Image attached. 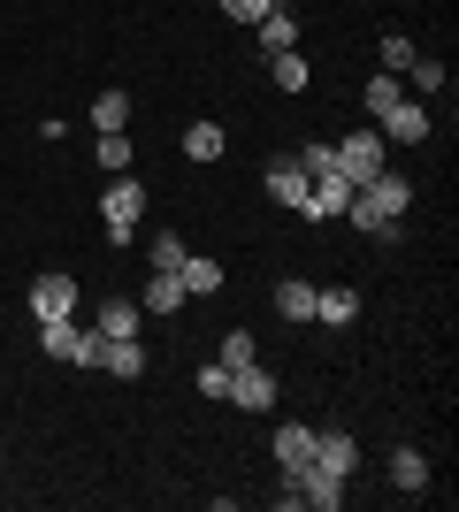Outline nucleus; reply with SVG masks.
I'll return each instance as SVG.
<instances>
[{"label":"nucleus","instance_id":"f257e3e1","mask_svg":"<svg viewBox=\"0 0 459 512\" xmlns=\"http://www.w3.org/2000/svg\"><path fill=\"white\" fill-rule=\"evenodd\" d=\"M138 214H146V184L131 169L100 192V222H108V245H138Z\"/></svg>","mask_w":459,"mask_h":512},{"label":"nucleus","instance_id":"f03ea898","mask_svg":"<svg viewBox=\"0 0 459 512\" xmlns=\"http://www.w3.org/2000/svg\"><path fill=\"white\" fill-rule=\"evenodd\" d=\"M329 146H337V176H345L352 192H360L368 176H383V130H375V123L345 130V138H329Z\"/></svg>","mask_w":459,"mask_h":512},{"label":"nucleus","instance_id":"7ed1b4c3","mask_svg":"<svg viewBox=\"0 0 459 512\" xmlns=\"http://www.w3.org/2000/svg\"><path fill=\"white\" fill-rule=\"evenodd\" d=\"M314 467L352 482V474H360V436H352V428H314Z\"/></svg>","mask_w":459,"mask_h":512},{"label":"nucleus","instance_id":"20e7f679","mask_svg":"<svg viewBox=\"0 0 459 512\" xmlns=\"http://www.w3.org/2000/svg\"><path fill=\"white\" fill-rule=\"evenodd\" d=\"M276 398H284V390H276V375H268L261 360H253V367H230V406H245V413H276Z\"/></svg>","mask_w":459,"mask_h":512},{"label":"nucleus","instance_id":"39448f33","mask_svg":"<svg viewBox=\"0 0 459 512\" xmlns=\"http://www.w3.org/2000/svg\"><path fill=\"white\" fill-rule=\"evenodd\" d=\"M31 314H39V321L77 314V276H69V268H46V276L31 283Z\"/></svg>","mask_w":459,"mask_h":512},{"label":"nucleus","instance_id":"423d86ee","mask_svg":"<svg viewBox=\"0 0 459 512\" xmlns=\"http://www.w3.org/2000/svg\"><path fill=\"white\" fill-rule=\"evenodd\" d=\"M375 130H383L391 146H421V138H429V100H398L391 115H375Z\"/></svg>","mask_w":459,"mask_h":512},{"label":"nucleus","instance_id":"0eeeda50","mask_svg":"<svg viewBox=\"0 0 459 512\" xmlns=\"http://www.w3.org/2000/svg\"><path fill=\"white\" fill-rule=\"evenodd\" d=\"M345 199H352V184H345L337 169H329V176H314V184H306L299 214H306V222H337V214H345Z\"/></svg>","mask_w":459,"mask_h":512},{"label":"nucleus","instance_id":"6e6552de","mask_svg":"<svg viewBox=\"0 0 459 512\" xmlns=\"http://www.w3.org/2000/svg\"><path fill=\"white\" fill-rule=\"evenodd\" d=\"M360 192H368V207H375V214H391V222H406V207H414V184H406V176H398V169L368 176Z\"/></svg>","mask_w":459,"mask_h":512},{"label":"nucleus","instance_id":"1a4fd4ad","mask_svg":"<svg viewBox=\"0 0 459 512\" xmlns=\"http://www.w3.org/2000/svg\"><path fill=\"white\" fill-rule=\"evenodd\" d=\"M291 482H299V505H306V512H337V505H345V482H337V474H322L314 459H306Z\"/></svg>","mask_w":459,"mask_h":512},{"label":"nucleus","instance_id":"9d476101","mask_svg":"<svg viewBox=\"0 0 459 512\" xmlns=\"http://www.w3.org/2000/svg\"><path fill=\"white\" fill-rule=\"evenodd\" d=\"M306 184H314V176H306V169H299V161H291V153H284V161H268V176H261V192H268V199H276V207H291V214H299V199H306Z\"/></svg>","mask_w":459,"mask_h":512},{"label":"nucleus","instance_id":"9b49d317","mask_svg":"<svg viewBox=\"0 0 459 512\" xmlns=\"http://www.w3.org/2000/svg\"><path fill=\"white\" fill-rule=\"evenodd\" d=\"M176 283H184V299H215V291H222V260L215 253H184Z\"/></svg>","mask_w":459,"mask_h":512},{"label":"nucleus","instance_id":"f8f14e48","mask_svg":"<svg viewBox=\"0 0 459 512\" xmlns=\"http://www.w3.org/2000/svg\"><path fill=\"white\" fill-rule=\"evenodd\" d=\"M391 490L398 497H421V490H429V451H414V444L391 451Z\"/></svg>","mask_w":459,"mask_h":512},{"label":"nucleus","instance_id":"ddd939ff","mask_svg":"<svg viewBox=\"0 0 459 512\" xmlns=\"http://www.w3.org/2000/svg\"><path fill=\"white\" fill-rule=\"evenodd\" d=\"M314 321H322V329H345V321H360V291H352V283H329V291H314Z\"/></svg>","mask_w":459,"mask_h":512},{"label":"nucleus","instance_id":"4468645a","mask_svg":"<svg viewBox=\"0 0 459 512\" xmlns=\"http://www.w3.org/2000/svg\"><path fill=\"white\" fill-rule=\"evenodd\" d=\"M100 367H108V375H123V383H138V375H146V344L138 337H108V352H100Z\"/></svg>","mask_w":459,"mask_h":512},{"label":"nucleus","instance_id":"2eb2a0df","mask_svg":"<svg viewBox=\"0 0 459 512\" xmlns=\"http://www.w3.org/2000/svg\"><path fill=\"white\" fill-rule=\"evenodd\" d=\"M306 459H314V428H306V421H284V428H276V467L299 474Z\"/></svg>","mask_w":459,"mask_h":512},{"label":"nucleus","instance_id":"dca6fc26","mask_svg":"<svg viewBox=\"0 0 459 512\" xmlns=\"http://www.w3.org/2000/svg\"><path fill=\"white\" fill-rule=\"evenodd\" d=\"M253 31H261V54H291V46H299V16H291V8H268Z\"/></svg>","mask_w":459,"mask_h":512},{"label":"nucleus","instance_id":"f3484780","mask_svg":"<svg viewBox=\"0 0 459 512\" xmlns=\"http://www.w3.org/2000/svg\"><path fill=\"white\" fill-rule=\"evenodd\" d=\"M138 314H146V306H138V299H100V314H92V329H100V337H138Z\"/></svg>","mask_w":459,"mask_h":512},{"label":"nucleus","instance_id":"a211bd4d","mask_svg":"<svg viewBox=\"0 0 459 512\" xmlns=\"http://www.w3.org/2000/svg\"><path fill=\"white\" fill-rule=\"evenodd\" d=\"M184 253H192V245H184L176 230H153V237H146V268H153V276H176V268H184Z\"/></svg>","mask_w":459,"mask_h":512},{"label":"nucleus","instance_id":"6ab92c4d","mask_svg":"<svg viewBox=\"0 0 459 512\" xmlns=\"http://www.w3.org/2000/svg\"><path fill=\"white\" fill-rule=\"evenodd\" d=\"M39 352L46 360H77V314H62V321H39Z\"/></svg>","mask_w":459,"mask_h":512},{"label":"nucleus","instance_id":"aec40b11","mask_svg":"<svg viewBox=\"0 0 459 512\" xmlns=\"http://www.w3.org/2000/svg\"><path fill=\"white\" fill-rule=\"evenodd\" d=\"M360 100H368V115H391V107L406 100V77H398V69H375V77H368V92H360Z\"/></svg>","mask_w":459,"mask_h":512},{"label":"nucleus","instance_id":"412c9836","mask_svg":"<svg viewBox=\"0 0 459 512\" xmlns=\"http://www.w3.org/2000/svg\"><path fill=\"white\" fill-rule=\"evenodd\" d=\"M184 153H192V161H222V153H230L222 123H184Z\"/></svg>","mask_w":459,"mask_h":512},{"label":"nucleus","instance_id":"4be33fe9","mask_svg":"<svg viewBox=\"0 0 459 512\" xmlns=\"http://www.w3.org/2000/svg\"><path fill=\"white\" fill-rule=\"evenodd\" d=\"M276 314H284V321H314V283L284 276V283H276Z\"/></svg>","mask_w":459,"mask_h":512},{"label":"nucleus","instance_id":"5701e85b","mask_svg":"<svg viewBox=\"0 0 459 512\" xmlns=\"http://www.w3.org/2000/svg\"><path fill=\"white\" fill-rule=\"evenodd\" d=\"M92 153H100V169H108V176H123V169H131V130H100V146H92Z\"/></svg>","mask_w":459,"mask_h":512},{"label":"nucleus","instance_id":"b1692460","mask_svg":"<svg viewBox=\"0 0 459 512\" xmlns=\"http://www.w3.org/2000/svg\"><path fill=\"white\" fill-rule=\"evenodd\" d=\"M131 123V92H100L92 100V130H123Z\"/></svg>","mask_w":459,"mask_h":512},{"label":"nucleus","instance_id":"393cba45","mask_svg":"<svg viewBox=\"0 0 459 512\" xmlns=\"http://www.w3.org/2000/svg\"><path fill=\"white\" fill-rule=\"evenodd\" d=\"M146 314H184V283H176V276H153L146 283Z\"/></svg>","mask_w":459,"mask_h":512},{"label":"nucleus","instance_id":"a878e982","mask_svg":"<svg viewBox=\"0 0 459 512\" xmlns=\"http://www.w3.org/2000/svg\"><path fill=\"white\" fill-rule=\"evenodd\" d=\"M268 69H276V92H306V77H314V69L299 62V46H291V54H268Z\"/></svg>","mask_w":459,"mask_h":512},{"label":"nucleus","instance_id":"bb28decb","mask_svg":"<svg viewBox=\"0 0 459 512\" xmlns=\"http://www.w3.org/2000/svg\"><path fill=\"white\" fill-rule=\"evenodd\" d=\"M444 92V62H414L406 69V100H437Z\"/></svg>","mask_w":459,"mask_h":512},{"label":"nucleus","instance_id":"cd10ccee","mask_svg":"<svg viewBox=\"0 0 459 512\" xmlns=\"http://www.w3.org/2000/svg\"><path fill=\"white\" fill-rule=\"evenodd\" d=\"M291 161H299L306 176H329V169H337V146H329V138H306V146L291 153Z\"/></svg>","mask_w":459,"mask_h":512},{"label":"nucleus","instance_id":"c85d7f7f","mask_svg":"<svg viewBox=\"0 0 459 512\" xmlns=\"http://www.w3.org/2000/svg\"><path fill=\"white\" fill-rule=\"evenodd\" d=\"M253 360H261L253 329H230V337H222V367H253Z\"/></svg>","mask_w":459,"mask_h":512},{"label":"nucleus","instance_id":"c756f323","mask_svg":"<svg viewBox=\"0 0 459 512\" xmlns=\"http://www.w3.org/2000/svg\"><path fill=\"white\" fill-rule=\"evenodd\" d=\"M383 69H398V77L414 69V39L406 31H383Z\"/></svg>","mask_w":459,"mask_h":512},{"label":"nucleus","instance_id":"7c9ffc66","mask_svg":"<svg viewBox=\"0 0 459 512\" xmlns=\"http://www.w3.org/2000/svg\"><path fill=\"white\" fill-rule=\"evenodd\" d=\"M100 352H108V337H100V329H77V360L69 367H100Z\"/></svg>","mask_w":459,"mask_h":512},{"label":"nucleus","instance_id":"2f4dec72","mask_svg":"<svg viewBox=\"0 0 459 512\" xmlns=\"http://www.w3.org/2000/svg\"><path fill=\"white\" fill-rule=\"evenodd\" d=\"M268 8H276V0H222V16H230V23H261Z\"/></svg>","mask_w":459,"mask_h":512},{"label":"nucleus","instance_id":"473e14b6","mask_svg":"<svg viewBox=\"0 0 459 512\" xmlns=\"http://www.w3.org/2000/svg\"><path fill=\"white\" fill-rule=\"evenodd\" d=\"M199 398H230V367H199Z\"/></svg>","mask_w":459,"mask_h":512}]
</instances>
